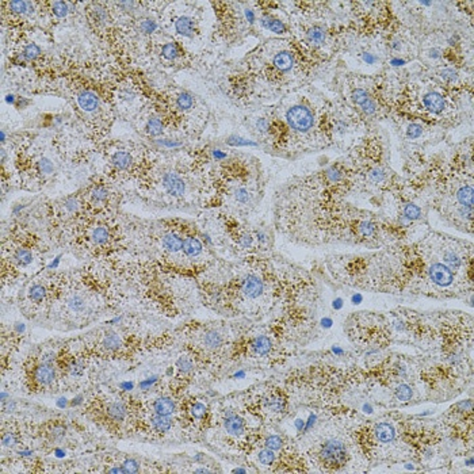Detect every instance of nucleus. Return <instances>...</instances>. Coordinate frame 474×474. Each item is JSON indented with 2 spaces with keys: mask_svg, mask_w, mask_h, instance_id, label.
<instances>
[{
  "mask_svg": "<svg viewBox=\"0 0 474 474\" xmlns=\"http://www.w3.org/2000/svg\"><path fill=\"white\" fill-rule=\"evenodd\" d=\"M290 392L289 389L266 385L252 387L244 393L240 404L243 410L255 417L260 424H272L282 422L290 413Z\"/></svg>",
  "mask_w": 474,
  "mask_h": 474,
  "instance_id": "1",
  "label": "nucleus"
},
{
  "mask_svg": "<svg viewBox=\"0 0 474 474\" xmlns=\"http://www.w3.org/2000/svg\"><path fill=\"white\" fill-rule=\"evenodd\" d=\"M350 431L347 435H327L313 443L306 452V461L315 465L321 472H340L350 466L354 454L352 449H357L355 443L348 442ZM358 450V449H357Z\"/></svg>",
  "mask_w": 474,
  "mask_h": 474,
  "instance_id": "2",
  "label": "nucleus"
},
{
  "mask_svg": "<svg viewBox=\"0 0 474 474\" xmlns=\"http://www.w3.org/2000/svg\"><path fill=\"white\" fill-rule=\"evenodd\" d=\"M83 413L98 427L112 435L129 431L130 408L126 397L113 398L94 396L83 403Z\"/></svg>",
  "mask_w": 474,
  "mask_h": 474,
  "instance_id": "3",
  "label": "nucleus"
},
{
  "mask_svg": "<svg viewBox=\"0 0 474 474\" xmlns=\"http://www.w3.org/2000/svg\"><path fill=\"white\" fill-rule=\"evenodd\" d=\"M59 350H44L30 355L23 363V378L27 392L33 394L59 390L61 377L57 367Z\"/></svg>",
  "mask_w": 474,
  "mask_h": 474,
  "instance_id": "4",
  "label": "nucleus"
},
{
  "mask_svg": "<svg viewBox=\"0 0 474 474\" xmlns=\"http://www.w3.org/2000/svg\"><path fill=\"white\" fill-rule=\"evenodd\" d=\"M69 432V427L67 420L63 419H49L35 428L34 435L37 439L41 442L44 447L50 450H57L64 445Z\"/></svg>",
  "mask_w": 474,
  "mask_h": 474,
  "instance_id": "5",
  "label": "nucleus"
},
{
  "mask_svg": "<svg viewBox=\"0 0 474 474\" xmlns=\"http://www.w3.org/2000/svg\"><path fill=\"white\" fill-rule=\"evenodd\" d=\"M237 292L246 302H256L266 295L267 285L259 274L248 272L239 279Z\"/></svg>",
  "mask_w": 474,
  "mask_h": 474,
  "instance_id": "6",
  "label": "nucleus"
},
{
  "mask_svg": "<svg viewBox=\"0 0 474 474\" xmlns=\"http://www.w3.org/2000/svg\"><path fill=\"white\" fill-rule=\"evenodd\" d=\"M179 406H181V398L178 394H172V393L160 394L145 404V408L152 413L161 416H174V417L178 415Z\"/></svg>",
  "mask_w": 474,
  "mask_h": 474,
  "instance_id": "7",
  "label": "nucleus"
},
{
  "mask_svg": "<svg viewBox=\"0 0 474 474\" xmlns=\"http://www.w3.org/2000/svg\"><path fill=\"white\" fill-rule=\"evenodd\" d=\"M286 121L293 130L299 133H306L308 130L312 129L315 123V117L308 107L297 105L287 110Z\"/></svg>",
  "mask_w": 474,
  "mask_h": 474,
  "instance_id": "8",
  "label": "nucleus"
},
{
  "mask_svg": "<svg viewBox=\"0 0 474 474\" xmlns=\"http://www.w3.org/2000/svg\"><path fill=\"white\" fill-rule=\"evenodd\" d=\"M23 440V431L18 423H14L11 420L3 423L1 427V447L6 450H14L18 449L19 445H22Z\"/></svg>",
  "mask_w": 474,
  "mask_h": 474,
  "instance_id": "9",
  "label": "nucleus"
},
{
  "mask_svg": "<svg viewBox=\"0 0 474 474\" xmlns=\"http://www.w3.org/2000/svg\"><path fill=\"white\" fill-rule=\"evenodd\" d=\"M161 184L165 193L171 195L172 198H183L186 195V188H187L186 181L175 171L165 172L161 178Z\"/></svg>",
  "mask_w": 474,
  "mask_h": 474,
  "instance_id": "10",
  "label": "nucleus"
},
{
  "mask_svg": "<svg viewBox=\"0 0 474 474\" xmlns=\"http://www.w3.org/2000/svg\"><path fill=\"white\" fill-rule=\"evenodd\" d=\"M65 309L70 316L84 317L91 313V302L82 293H72L65 299Z\"/></svg>",
  "mask_w": 474,
  "mask_h": 474,
  "instance_id": "11",
  "label": "nucleus"
},
{
  "mask_svg": "<svg viewBox=\"0 0 474 474\" xmlns=\"http://www.w3.org/2000/svg\"><path fill=\"white\" fill-rule=\"evenodd\" d=\"M183 244H184V237H181V234L175 230H167L160 237V247L168 255L183 256Z\"/></svg>",
  "mask_w": 474,
  "mask_h": 474,
  "instance_id": "12",
  "label": "nucleus"
},
{
  "mask_svg": "<svg viewBox=\"0 0 474 474\" xmlns=\"http://www.w3.org/2000/svg\"><path fill=\"white\" fill-rule=\"evenodd\" d=\"M251 454L255 455V461L260 468L267 469L269 472H274V469L278 462V452L274 450H270L264 446H258L256 449L251 451Z\"/></svg>",
  "mask_w": 474,
  "mask_h": 474,
  "instance_id": "13",
  "label": "nucleus"
},
{
  "mask_svg": "<svg viewBox=\"0 0 474 474\" xmlns=\"http://www.w3.org/2000/svg\"><path fill=\"white\" fill-rule=\"evenodd\" d=\"M205 246L198 236H186L183 244V256L190 260L199 259L203 253Z\"/></svg>",
  "mask_w": 474,
  "mask_h": 474,
  "instance_id": "14",
  "label": "nucleus"
},
{
  "mask_svg": "<svg viewBox=\"0 0 474 474\" xmlns=\"http://www.w3.org/2000/svg\"><path fill=\"white\" fill-rule=\"evenodd\" d=\"M352 99H354V102H355V103L362 109V112L364 113V114H367V115H374L375 113H377V105H375V102L373 100V98L367 94V91H364L363 88H357V90H354V92H352Z\"/></svg>",
  "mask_w": 474,
  "mask_h": 474,
  "instance_id": "15",
  "label": "nucleus"
},
{
  "mask_svg": "<svg viewBox=\"0 0 474 474\" xmlns=\"http://www.w3.org/2000/svg\"><path fill=\"white\" fill-rule=\"evenodd\" d=\"M88 239H90L92 246L105 247L112 239V233H110V229L107 228L106 225H96L90 230Z\"/></svg>",
  "mask_w": 474,
  "mask_h": 474,
  "instance_id": "16",
  "label": "nucleus"
},
{
  "mask_svg": "<svg viewBox=\"0 0 474 474\" xmlns=\"http://www.w3.org/2000/svg\"><path fill=\"white\" fill-rule=\"evenodd\" d=\"M423 105L426 106L428 112L433 114H439L445 110V98L438 92H428L423 96Z\"/></svg>",
  "mask_w": 474,
  "mask_h": 474,
  "instance_id": "17",
  "label": "nucleus"
},
{
  "mask_svg": "<svg viewBox=\"0 0 474 474\" xmlns=\"http://www.w3.org/2000/svg\"><path fill=\"white\" fill-rule=\"evenodd\" d=\"M77 102H79V106L82 107L84 112L91 113L96 110V107H98V98L91 91H83V92H80L79 96H77Z\"/></svg>",
  "mask_w": 474,
  "mask_h": 474,
  "instance_id": "18",
  "label": "nucleus"
},
{
  "mask_svg": "<svg viewBox=\"0 0 474 474\" xmlns=\"http://www.w3.org/2000/svg\"><path fill=\"white\" fill-rule=\"evenodd\" d=\"M90 198L95 205H105L110 198V191L103 184H95L90 190Z\"/></svg>",
  "mask_w": 474,
  "mask_h": 474,
  "instance_id": "19",
  "label": "nucleus"
},
{
  "mask_svg": "<svg viewBox=\"0 0 474 474\" xmlns=\"http://www.w3.org/2000/svg\"><path fill=\"white\" fill-rule=\"evenodd\" d=\"M401 216L404 217L405 220H408L409 223L412 221H417L423 218V210L420 206H417L413 202H405L403 205V210H401Z\"/></svg>",
  "mask_w": 474,
  "mask_h": 474,
  "instance_id": "20",
  "label": "nucleus"
},
{
  "mask_svg": "<svg viewBox=\"0 0 474 474\" xmlns=\"http://www.w3.org/2000/svg\"><path fill=\"white\" fill-rule=\"evenodd\" d=\"M232 197H233L234 202L241 206L251 205L252 201H253V194H252L251 190H248L246 186H237V187L233 190Z\"/></svg>",
  "mask_w": 474,
  "mask_h": 474,
  "instance_id": "21",
  "label": "nucleus"
},
{
  "mask_svg": "<svg viewBox=\"0 0 474 474\" xmlns=\"http://www.w3.org/2000/svg\"><path fill=\"white\" fill-rule=\"evenodd\" d=\"M113 165L119 171H128L133 164V158L128 152H117L112 158Z\"/></svg>",
  "mask_w": 474,
  "mask_h": 474,
  "instance_id": "22",
  "label": "nucleus"
},
{
  "mask_svg": "<svg viewBox=\"0 0 474 474\" xmlns=\"http://www.w3.org/2000/svg\"><path fill=\"white\" fill-rule=\"evenodd\" d=\"M294 59L290 52H279L274 57V65L282 72H287L293 68Z\"/></svg>",
  "mask_w": 474,
  "mask_h": 474,
  "instance_id": "23",
  "label": "nucleus"
},
{
  "mask_svg": "<svg viewBox=\"0 0 474 474\" xmlns=\"http://www.w3.org/2000/svg\"><path fill=\"white\" fill-rule=\"evenodd\" d=\"M46 287L41 285V283H34L33 286L30 287L29 293H27V297L33 304H42L46 299Z\"/></svg>",
  "mask_w": 474,
  "mask_h": 474,
  "instance_id": "24",
  "label": "nucleus"
},
{
  "mask_svg": "<svg viewBox=\"0 0 474 474\" xmlns=\"http://www.w3.org/2000/svg\"><path fill=\"white\" fill-rule=\"evenodd\" d=\"M12 260L21 266V267H26L33 262V252L27 249V248H17L14 255H12Z\"/></svg>",
  "mask_w": 474,
  "mask_h": 474,
  "instance_id": "25",
  "label": "nucleus"
},
{
  "mask_svg": "<svg viewBox=\"0 0 474 474\" xmlns=\"http://www.w3.org/2000/svg\"><path fill=\"white\" fill-rule=\"evenodd\" d=\"M175 29L179 34L184 35V37H191L194 33V22L191 18L188 17H181L176 21Z\"/></svg>",
  "mask_w": 474,
  "mask_h": 474,
  "instance_id": "26",
  "label": "nucleus"
},
{
  "mask_svg": "<svg viewBox=\"0 0 474 474\" xmlns=\"http://www.w3.org/2000/svg\"><path fill=\"white\" fill-rule=\"evenodd\" d=\"M262 24H263L264 29L270 30L272 33H276V34H281V33L286 31V27H285V24L282 23L281 21H278L275 18L269 17V15L262 18Z\"/></svg>",
  "mask_w": 474,
  "mask_h": 474,
  "instance_id": "27",
  "label": "nucleus"
},
{
  "mask_svg": "<svg viewBox=\"0 0 474 474\" xmlns=\"http://www.w3.org/2000/svg\"><path fill=\"white\" fill-rule=\"evenodd\" d=\"M308 41L313 45H321L325 41V30L321 26H313L308 31Z\"/></svg>",
  "mask_w": 474,
  "mask_h": 474,
  "instance_id": "28",
  "label": "nucleus"
},
{
  "mask_svg": "<svg viewBox=\"0 0 474 474\" xmlns=\"http://www.w3.org/2000/svg\"><path fill=\"white\" fill-rule=\"evenodd\" d=\"M121 466H122L125 473L137 474L141 472V462L137 459V458H133V457L125 458L122 462H121Z\"/></svg>",
  "mask_w": 474,
  "mask_h": 474,
  "instance_id": "29",
  "label": "nucleus"
},
{
  "mask_svg": "<svg viewBox=\"0 0 474 474\" xmlns=\"http://www.w3.org/2000/svg\"><path fill=\"white\" fill-rule=\"evenodd\" d=\"M176 103H178V107H179L181 110H190L194 105V99H193V96L188 94V92H181V94L178 96Z\"/></svg>",
  "mask_w": 474,
  "mask_h": 474,
  "instance_id": "30",
  "label": "nucleus"
},
{
  "mask_svg": "<svg viewBox=\"0 0 474 474\" xmlns=\"http://www.w3.org/2000/svg\"><path fill=\"white\" fill-rule=\"evenodd\" d=\"M405 135H406V138H408V140H416V138L422 137L423 126L422 125H419V123H410L409 126L406 128Z\"/></svg>",
  "mask_w": 474,
  "mask_h": 474,
  "instance_id": "31",
  "label": "nucleus"
},
{
  "mask_svg": "<svg viewBox=\"0 0 474 474\" xmlns=\"http://www.w3.org/2000/svg\"><path fill=\"white\" fill-rule=\"evenodd\" d=\"M148 133L151 135H158L163 132V122L158 118H152L147 125Z\"/></svg>",
  "mask_w": 474,
  "mask_h": 474,
  "instance_id": "32",
  "label": "nucleus"
},
{
  "mask_svg": "<svg viewBox=\"0 0 474 474\" xmlns=\"http://www.w3.org/2000/svg\"><path fill=\"white\" fill-rule=\"evenodd\" d=\"M226 142L229 145H233V147H256V142H252V141L247 140V138L239 137V135L229 137Z\"/></svg>",
  "mask_w": 474,
  "mask_h": 474,
  "instance_id": "33",
  "label": "nucleus"
},
{
  "mask_svg": "<svg viewBox=\"0 0 474 474\" xmlns=\"http://www.w3.org/2000/svg\"><path fill=\"white\" fill-rule=\"evenodd\" d=\"M163 56L167 60H175L179 56V47L176 44H167L163 46Z\"/></svg>",
  "mask_w": 474,
  "mask_h": 474,
  "instance_id": "34",
  "label": "nucleus"
},
{
  "mask_svg": "<svg viewBox=\"0 0 474 474\" xmlns=\"http://www.w3.org/2000/svg\"><path fill=\"white\" fill-rule=\"evenodd\" d=\"M40 53H41V49H40V47L37 46L35 44H30V45H27V46L24 47L23 57L30 61V60H34L35 57H38V56H40Z\"/></svg>",
  "mask_w": 474,
  "mask_h": 474,
  "instance_id": "35",
  "label": "nucleus"
},
{
  "mask_svg": "<svg viewBox=\"0 0 474 474\" xmlns=\"http://www.w3.org/2000/svg\"><path fill=\"white\" fill-rule=\"evenodd\" d=\"M38 170L44 175H50L53 171H54V165H53V163L49 158H44L38 161Z\"/></svg>",
  "mask_w": 474,
  "mask_h": 474,
  "instance_id": "36",
  "label": "nucleus"
},
{
  "mask_svg": "<svg viewBox=\"0 0 474 474\" xmlns=\"http://www.w3.org/2000/svg\"><path fill=\"white\" fill-rule=\"evenodd\" d=\"M30 7L29 1H11L10 3V8H11L12 12L15 14H24L27 12Z\"/></svg>",
  "mask_w": 474,
  "mask_h": 474,
  "instance_id": "37",
  "label": "nucleus"
},
{
  "mask_svg": "<svg viewBox=\"0 0 474 474\" xmlns=\"http://www.w3.org/2000/svg\"><path fill=\"white\" fill-rule=\"evenodd\" d=\"M53 6V12L57 15L59 18L65 17L68 14V4L64 3V1H54L52 4Z\"/></svg>",
  "mask_w": 474,
  "mask_h": 474,
  "instance_id": "38",
  "label": "nucleus"
},
{
  "mask_svg": "<svg viewBox=\"0 0 474 474\" xmlns=\"http://www.w3.org/2000/svg\"><path fill=\"white\" fill-rule=\"evenodd\" d=\"M140 27L145 34H152L153 31H156V29H158V23L155 21H152V19H144L141 22Z\"/></svg>",
  "mask_w": 474,
  "mask_h": 474,
  "instance_id": "39",
  "label": "nucleus"
},
{
  "mask_svg": "<svg viewBox=\"0 0 474 474\" xmlns=\"http://www.w3.org/2000/svg\"><path fill=\"white\" fill-rule=\"evenodd\" d=\"M440 76H442V79L446 80V82L452 83L457 80L458 73H457V70L452 69V68H445V69L440 72Z\"/></svg>",
  "mask_w": 474,
  "mask_h": 474,
  "instance_id": "40",
  "label": "nucleus"
},
{
  "mask_svg": "<svg viewBox=\"0 0 474 474\" xmlns=\"http://www.w3.org/2000/svg\"><path fill=\"white\" fill-rule=\"evenodd\" d=\"M362 61L364 63V64H367V65H373V64H375L377 61H378V57L375 56L374 53H370V52H364L362 54Z\"/></svg>",
  "mask_w": 474,
  "mask_h": 474,
  "instance_id": "41",
  "label": "nucleus"
},
{
  "mask_svg": "<svg viewBox=\"0 0 474 474\" xmlns=\"http://www.w3.org/2000/svg\"><path fill=\"white\" fill-rule=\"evenodd\" d=\"M256 129H258L259 132H267V130L270 129L269 121H267V119H264V118L258 119V121H256Z\"/></svg>",
  "mask_w": 474,
  "mask_h": 474,
  "instance_id": "42",
  "label": "nucleus"
},
{
  "mask_svg": "<svg viewBox=\"0 0 474 474\" xmlns=\"http://www.w3.org/2000/svg\"><path fill=\"white\" fill-rule=\"evenodd\" d=\"M158 144L167 148H179L181 145L179 141H174V140H161V141H158Z\"/></svg>",
  "mask_w": 474,
  "mask_h": 474,
  "instance_id": "43",
  "label": "nucleus"
},
{
  "mask_svg": "<svg viewBox=\"0 0 474 474\" xmlns=\"http://www.w3.org/2000/svg\"><path fill=\"white\" fill-rule=\"evenodd\" d=\"M244 15H246V19L249 22V23H253V22L256 21V15H255V12H253V10H251V8H246V10H244Z\"/></svg>",
  "mask_w": 474,
  "mask_h": 474,
  "instance_id": "44",
  "label": "nucleus"
},
{
  "mask_svg": "<svg viewBox=\"0 0 474 474\" xmlns=\"http://www.w3.org/2000/svg\"><path fill=\"white\" fill-rule=\"evenodd\" d=\"M213 158H216L217 161H221L224 158H226V153L223 152L221 149H214L213 151Z\"/></svg>",
  "mask_w": 474,
  "mask_h": 474,
  "instance_id": "45",
  "label": "nucleus"
},
{
  "mask_svg": "<svg viewBox=\"0 0 474 474\" xmlns=\"http://www.w3.org/2000/svg\"><path fill=\"white\" fill-rule=\"evenodd\" d=\"M389 63H390L392 67H403V65L406 64V61L404 59H400V57H393Z\"/></svg>",
  "mask_w": 474,
  "mask_h": 474,
  "instance_id": "46",
  "label": "nucleus"
},
{
  "mask_svg": "<svg viewBox=\"0 0 474 474\" xmlns=\"http://www.w3.org/2000/svg\"><path fill=\"white\" fill-rule=\"evenodd\" d=\"M429 57H431V59H433V60L440 59V57H442V50H440V49H438V47H433V49H431V50H429Z\"/></svg>",
  "mask_w": 474,
  "mask_h": 474,
  "instance_id": "47",
  "label": "nucleus"
},
{
  "mask_svg": "<svg viewBox=\"0 0 474 474\" xmlns=\"http://www.w3.org/2000/svg\"><path fill=\"white\" fill-rule=\"evenodd\" d=\"M362 301H363L362 294L355 293V294H352V295H351V302H352V304H361Z\"/></svg>",
  "mask_w": 474,
  "mask_h": 474,
  "instance_id": "48",
  "label": "nucleus"
},
{
  "mask_svg": "<svg viewBox=\"0 0 474 474\" xmlns=\"http://www.w3.org/2000/svg\"><path fill=\"white\" fill-rule=\"evenodd\" d=\"M334 308H335V311H339V309H341V308H343V299H341V298L335 299Z\"/></svg>",
  "mask_w": 474,
  "mask_h": 474,
  "instance_id": "49",
  "label": "nucleus"
},
{
  "mask_svg": "<svg viewBox=\"0 0 474 474\" xmlns=\"http://www.w3.org/2000/svg\"><path fill=\"white\" fill-rule=\"evenodd\" d=\"M390 47H392L394 52H400V50H401V42L393 41L392 44H390Z\"/></svg>",
  "mask_w": 474,
  "mask_h": 474,
  "instance_id": "50",
  "label": "nucleus"
},
{
  "mask_svg": "<svg viewBox=\"0 0 474 474\" xmlns=\"http://www.w3.org/2000/svg\"><path fill=\"white\" fill-rule=\"evenodd\" d=\"M6 100H7V103H14L15 102V98H14V95H8L6 98Z\"/></svg>",
  "mask_w": 474,
  "mask_h": 474,
  "instance_id": "51",
  "label": "nucleus"
},
{
  "mask_svg": "<svg viewBox=\"0 0 474 474\" xmlns=\"http://www.w3.org/2000/svg\"><path fill=\"white\" fill-rule=\"evenodd\" d=\"M1 141H3V142L6 141V133H4V130H1Z\"/></svg>",
  "mask_w": 474,
  "mask_h": 474,
  "instance_id": "52",
  "label": "nucleus"
}]
</instances>
